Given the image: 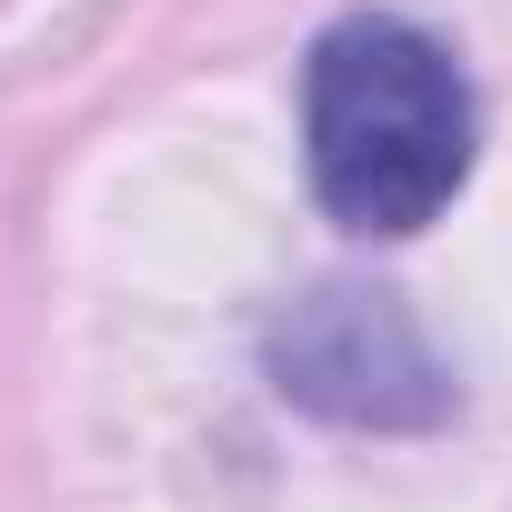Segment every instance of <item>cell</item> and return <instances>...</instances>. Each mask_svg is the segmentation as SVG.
<instances>
[{"label": "cell", "mask_w": 512, "mask_h": 512, "mask_svg": "<svg viewBox=\"0 0 512 512\" xmlns=\"http://www.w3.org/2000/svg\"><path fill=\"white\" fill-rule=\"evenodd\" d=\"M302 161L342 231L402 241L472 181V81L452 51L392 11H352L302 71Z\"/></svg>", "instance_id": "1"}, {"label": "cell", "mask_w": 512, "mask_h": 512, "mask_svg": "<svg viewBox=\"0 0 512 512\" xmlns=\"http://www.w3.org/2000/svg\"><path fill=\"white\" fill-rule=\"evenodd\" d=\"M272 372H282L292 402H312V412H332V422H432V412L452 402L432 342L412 332V312H402L392 292H352V282L312 292V302L282 322Z\"/></svg>", "instance_id": "2"}]
</instances>
